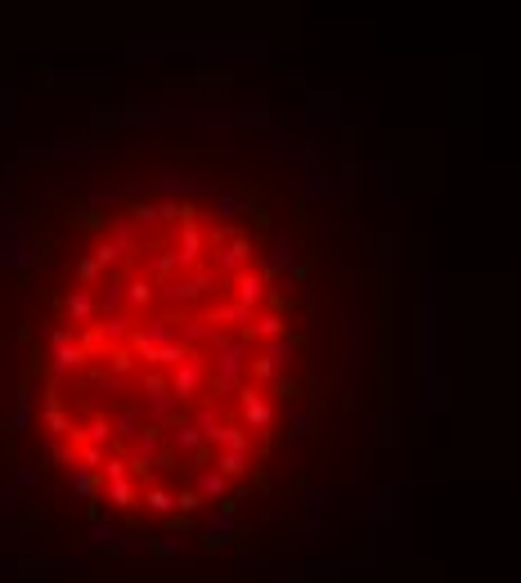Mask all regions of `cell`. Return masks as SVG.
<instances>
[{
    "label": "cell",
    "instance_id": "cell-1",
    "mask_svg": "<svg viewBox=\"0 0 521 583\" xmlns=\"http://www.w3.org/2000/svg\"><path fill=\"white\" fill-rule=\"evenodd\" d=\"M306 296L265 221L189 184L122 193L63 242L32 328V431L130 534H203L270 489L306 390Z\"/></svg>",
    "mask_w": 521,
    "mask_h": 583
}]
</instances>
